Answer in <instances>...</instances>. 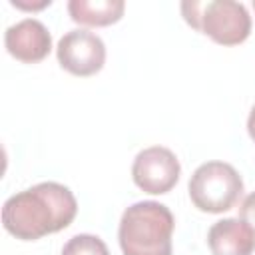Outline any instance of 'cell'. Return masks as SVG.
Masks as SVG:
<instances>
[{"label": "cell", "mask_w": 255, "mask_h": 255, "mask_svg": "<svg viewBox=\"0 0 255 255\" xmlns=\"http://www.w3.org/2000/svg\"><path fill=\"white\" fill-rule=\"evenodd\" d=\"M4 44L12 58L24 64H36L50 54L52 34L44 22L36 18H24L6 28Z\"/></svg>", "instance_id": "cell-7"}, {"label": "cell", "mask_w": 255, "mask_h": 255, "mask_svg": "<svg viewBox=\"0 0 255 255\" xmlns=\"http://www.w3.org/2000/svg\"><path fill=\"white\" fill-rule=\"evenodd\" d=\"M78 213V201L70 187L58 181H42L14 193L2 205L4 229L22 241L66 229Z\"/></svg>", "instance_id": "cell-1"}, {"label": "cell", "mask_w": 255, "mask_h": 255, "mask_svg": "<svg viewBox=\"0 0 255 255\" xmlns=\"http://www.w3.org/2000/svg\"><path fill=\"white\" fill-rule=\"evenodd\" d=\"M56 56L60 66L74 76H94L106 64V44L104 40L90 30L78 28L66 32L58 46Z\"/></svg>", "instance_id": "cell-6"}, {"label": "cell", "mask_w": 255, "mask_h": 255, "mask_svg": "<svg viewBox=\"0 0 255 255\" xmlns=\"http://www.w3.org/2000/svg\"><path fill=\"white\" fill-rule=\"evenodd\" d=\"M175 219L159 201H137L120 219L118 241L124 255H171Z\"/></svg>", "instance_id": "cell-2"}, {"label": "cell", "mask_w": 255, "mask_h": 255, "mask_svg": "<svg viewBox=\"0 0 255 255\" xmlns=\"http://www.w3.org/2000/svg\"><path fill=\"white\" fill-rule=\"evenodd\" d=\"M253 10H255V0H253Z\"/></svg>", "instance_id": "cell-14"}, {"label": "cell", "mask_w": 255, "mask_h": 255, "mask_svg": "<svg viewBox=\"0 0 255 255\" xmlns=\"http://www.w3.org/2000/svg\"><path fill=\"white\" fill-rule=\"evenodd\" d=\"M126 10L124 0H70L68 14L82 26H110L116 24Z\"/></svg>", "instance_id": "cell-9"}, {"label": "cell", "mask_w": 255, "mask_h": 255, "mask_svg": "<svg viewBox=\"0 0 255 255\" xmlns=\"http://www.w3.org/2000/svg\"><path fill=\"white\" fill-rule=\"evenodd\" d=\"M247 131H249L251 139L255 141V106L251 108V112H249V118H247Z\"/></svg>", "instance_id": "cell-13"}, {"label": "cell", "mask_w": 255, "mask_h": 255, "mask_svg": "<svg viewBox=\"0 0 255 255\" xmlns=\"http://www.w3.org/2000/svg\"><path fill=\"white\" fill-rule=\"evenodd\" d=\"M207 245L213 255H253L255 233L243 219L227 217L209 227Z\"/></svg>", "instance_id": "cell-8"}, {"label": "cell", "mask_w": 255, "mask_h": 255, "mask_svg": "<svg viewBox=\"0 0 255 255\" xmlns=\"http://www.w3.org/2000/svg\"><path fill=\"white\" fill-rule=\"evenodd\" d=\"M185 22L221 46H237L251 34V16L235 0H185L181 2Z\"/></svg>", "instance_id": "cell-3"}, {"label": "cell", "mask_w": 255, "mask_h": 255, "mask_svg": "<svg viewBox=\"0 0 255 255\" xmlns=\"http://www.w3.org/2000/svg\"><path fill=\"white\" fill-rule=\"evenodd\" d=\"M12 6L22 8V10H42L52 4V0H42V2H26V0H10Z\"/></svg>", "instance_id": "cell-12"}, {"label": "cell", "mask_w": 255, "mask_h": 255, "mask_svg": "<svg viewBox=\"0 0 255 255\" xmlns=\"http://www.w3.org/2000/svg\"><path fill=\"white\" fill-rule=\"evenodd\" d=\"M189 199L203 213L229 211L243 193L239 171L225 161L201 163L189 177Z\"/></svg>", "instance_id": "cell-4"}, {"label": "cell", "mask_w": 255, "mask_h": 255, "mask_svg": "<svg viewBox=\"0 0 255 255\" xmlns=\"http://www.w3.org/2000/svg\"><path fill=\"white\" fill-rule=\"evenodd\" d=\"M62 255H110L108 245L90 233H78L66 241L62 247Z\"/></svg>", "instance_id": "cell-10"}, {"label": "cell", "mask_w": 255, "mask_h": 255, "mask_svg": "<svg viewBox=\"0 0 255 255\" xmlns=\"http://www.w3.org/2000/svg\"><path fill=\"white\" fill-rule=\"evenodd\" d=\"M179 173L181 165L177 155L163 145H151L141 149L131 163L133 183L141 191L151 195L171 191L179 181Z\"/></svg>", "instance_id": "cell-5"}, {"label": "cell", "mask_w": 255, "mask_h": 255, "mask_svg": "<svg viewBox=\"0 0 255 255\" xmlns=\"http://www.w3.org/2000/svg\"><path fill=\"white\" fill-rule=\"evenodd\" d=\"M239 219H243L249 225V229L255 233V191L243 199V203L239 207Z\"/></svg>", "instance_id": "cell-11"}]
</instances>
